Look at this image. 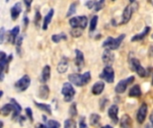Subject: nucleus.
<instances>
[{
  "label": "nucleus",
  "mask_w": 153,
  "mask_h": 128,
  "mask_svg": "<svg viewBox=\"0 0 153 128\" xmlns=\"http://www.w3.org/2000/svg\"><path fill=\"white\" fill-rule=\"evenodd\" d=\"M98 20H99L98 15H94L91 18V23H90V33H92V32H94L96 30L97 24H98Z\"/></svg>",
  "instance_id": "nucleus-29"
},
{
  "label": "nucleus",
  "mask_w": 153,
  "mask_h": 128,
  "mask_svg": "<svg viewBox=\"0 0 153 128\" xmlns=\"http://www.w3.org/2000/svg\"><path fill=\"white\" fill-rule=\"evenodd\" d=\"M49 96V88L48 86L44 85L41 86L39 89V97L43 99V100H47Z\"/></svg>",
  "instance_id": "nucleus-23"
},
{
  "label": "nucleus",
  "mask_w": 153,
  "mask_h": 128,
  "mask_svg": "<svg viewBox=\"0 0 153 128\" xmlns=\"http://www.w3.org/2000/svg\"><path fill=\"white\" fill-rule=\"evenodd\" d=\"M75 65L77 67V69L79 70H81L83 67H84V55L82 53V51H80L79 49L75 50Z\"/></svg>",
  "instance_id": "nucleus-13"
},
{
  "label": "nucleus",
  "mask_w": 153,
  "mask_h": 128,
  "mask_svg": "<svg viewBox=\"0 0 153 128\" xmlns=\"http://www.w3.org/2000/svg\"><path fill=\"white\" fill-rule=\"evenodd\" d=\"M150 121H151V123H152V127H153V111L152 112V114H151V117H150Z\"/></svg>",
  "instance_id": "nucleus-48"
},
{
  "label": "nucleus",
  "mask_w": 153,
  "mask_h": 128,
  "mask_svg": "<svg viewBox=\"0 0 153 128\" xmlns=\"http://www.w3.org/2000/svg\"><path fill=\"white\" fill-rule=\"evenodd\" d=\"M134 81V76H131V77L126 78V79L120 80L117 83V86L115 88L116 93L117 94H124L126 92V90L127 89L128 86L131 85Z\"/></svg>",
  "instance_id": "nucleus-7"
},
{
  "label": "nucleus",
  "mask_w": 153,
  "mask_h": 128,
  "mask_svg": "<svg viewBox=\"0 0 153 128\" xmlns=\"http://www.w3.org/2000/svg\"><path fill=\"white\" fill-rule=\"evenodd\" d=\"M151 31V27H146L145 29H143V30L139 33V34H136L134 35L133 37H132V41L134 42V41H140V40H143Z\"/></svg>",
  "instance_id": "nucleus-21"
},
{
  "label": "nucleus",
  "mask_w": 153,
  "mask_h": 128,
  "mask_svg": "<svg viewBox=\"0 0 153 128\" xmlns=\"http://www.w3.org/2000/svg\"><path fill=\"white\" fill-rule=\"evenodd\" d=\"M129 96L130 97H140L142 95V90L139 85H135L134 86L130 91H129Z\"/></svg>",
  "instance_id": "nucleus-25"
},
{
  "label": "nucleus",
  "mask_w": 153,
  "mask_h": 128,
  "mask_svg": "<svg viewBox=\"0 0 153 128\" xmlns=\"http://www.w3.org/2000/svg\"><path fill=\"white\" fill-rule=\"evenodd\" d=\"M36 128H48L47 126H44V125H42V124H38L37 125V127Z\"/></svg>",
  "instance_id": "nucleus-47"
},
{
  "label": "nucleus",
  "mask_w": 153,
  "mask_h": 128,
  "mask_svg": "<svg viewBox=\"0 0 153 128\" xmlns=\"http://www.w3.org/2000/svg\"><path fill=\"white\" fill-rule=\"evenodd\" d=\"M138 6H139V4H138L137 2H135V1H131L130 2V4L125 8L124 12H123L121 24H126L131 20L134 12L137 11Z\"/></svg>",
  "instance_id": "nucleus-3"
},
{
  "label": "nucleus",
  "mask_w": 153,
  "mask_h": 128,
  "mask_svg": "<svg viewBox=\"0 0 153 128\" xmlns=\"http://www.w3.org/2000/svg\"><path fill=\"white\" fill-rule=\"evenodd\" d=\"M22 40H23V37H18L17 40H16V47H17V52L18 53H20V47L22 45Z\"/></svg>",
  "instance_id": "nucleus-37"
},
{
  "label": "nucleus",
  "mask_w": 153,
  "mask_h": 128,
  "mask_svg": "<svg viewBox=\"0 0 153 128\" xmlns=\"http://www.w3.org/2000/svg\"><path fill=\"white\" fill-rule=\"evenodd\" d=\"M67 69H68V60L65 57H63L62 60L60 61V62L58 63L56 69H57L58 73L63 74L67 71Z\"/></svg>",
  "instance_id": "nucleus-19"
},
{
  "label": "nucleus",
  "mask_w": 153,
  "mask_h": 128,
  "mask_svg": "<svg viewBox=\"0 0 153 128\" xmlns=\"http://www.w3.org/2000/svg\"><path fill=\"white\" fill-rule=\"evenodd\" d=\"M101 128H113L111 126H109V125H107V126H104V127H102Z\"/></svg>",
  "instance_id": "nucleus-49"
},
{
  "label": "nucleus",
  "mask_w": 153,
  "mask_h": 128,
  "mask_svg": "<svg viewBox=\"0 0 153 128\" xmlns=\"http://www.w3.org/2000/svg\"><path fill=\"white\" fill-rule=\"evenodd\" d=\"M69 24L74 29H84L88 24V18L84 15L82 16H75L70 19Z\"/></svg>",
  "instance_id": "nucleus-4"
},
{
  "label": "nucleus",
  "mask_w": 153,
  "mask_h": 128,
  "mask_svg": "<svg viewBox=\"0 0 153 128\" xmlns=\"http://www.w3.org/2000/svg\"><path fill=\"white\" fill-rule=\"evenodd\" d=\"M100 78L105 80L107 83H113L115 80V71L111 66H106L101 74H100Z\"/></svg>",
  "instance_id": "nucleus-6"
},
{
  "label": "nucleus",
  "mask_w": 153,
  "mask_h": 128,
  "mask_svg": "<svg viewBox=\"0 0 153 128\" xmlns=\"http://www.w3.org/2000/svg\"><path fill=\"white\" fill-rule=\"evenodd\" d=\"M120 127L121 128H131L132 127V118L129 115L125 114L121 118L120 120Z\"/></svg>",
  "instance_id": "nucleus-20"
},
{
  "label": "nucleus",
  "mask_w": 153,
  "mask_h": 128,
  "mask_svg": "<svg viewBox=\"0 0 153 128\" xmlns=\"http://www.w3.org/2000/svg\"><path fill=\"white\" fill-rule=\"evenodd\" d=\"M4 34H5V29L4 27H1V29H0V44H4Z\"/></svg>",
  "instance_id": "nucleus-40"
},
{
  "label": "nucleus",
  "mask_w": 153,
  "mask_h": 128,
  "mask_svg": "<svg viewBox=\"0 0 153 128\" xmlns=\"http://www.w3.org/2000/svg\"><path fill=\"white\" fill-rule=\"evenodd\" d=\"M25 112H26L27 117L29 118L30 121V122H33V116H32L31 109H30V108H26V109H25Z\"/></svg>",
  "instance_id": "nucleus-39"
},
{
  "label": "nucleus",
  "mask_w": 153,
  "mask_h": 128,
  "mask_svg": "<svg viewBox=\"0 0 153 128\" xmlns=\"http://www.w3.org/2000/svg\"><path fill=\"white\" fill-rule=\"evenodd\" d=\"M0 123H1V128H3V127H4V123H3V121H0Z\"/></svg>",
  "instance_id": "nucleus-50"
},
{
  "label": "nucleus",
  "mask_w": 153,
  "mask_h": 128,
  "mask_svg": "<svg viewBox=\"0 0 153 128\" xmlns=\"http://www.w3.org/2000/svg\"><path fill=\"white\" fill-rule=\"evenodd\" d=\"M30 85V78L28 75L22 76L14 85L15 89L18 92H23L28 89V87Z\"/></svg>",
  "instance_id": "nucleus-9"
},
{
  "label": "nucleus",
  "mask_w": 153,
  "mask_h": 128,
  "mask_svg": "<svg viewBox=\"0 0 153 128\" xmlns=\"http://www.w3.org/2000/svg\"><path fill=\"white\" fill-rule=\"evenodd\" d=\"M77 4H78L77 2H74V3H72V4H71V5H70V7H69V10H68V12H67L66 17H70V16H72L73 14L75 13L76 9H77Z\"/></svg>",
  "instance_id": "nucleus-31"
},
{
  "label": "nucleus",
  "mask_w": 153,
  "mask_h": 128,
  "mask_svg": "<svg viewBox=\"0 0 153 128\" xmlns=\"http://www.w3.org/2000/svg\"><path fill=\"white\" fill-rule=\"evenodd\" d=\"M95 3H96V2H94V1H87V2H85L84 4H85L89 9H92V8H94Z\"/></svg>",
  "instance_id": "nucleus-42"
},
{
  "label": "nucleus",
  "mask_w": 153,
  "mask_h": 128,
  "mask_svg": "<svg viewBox=\"0 0 153 128\" xmlns=\"http://www.w3.org/2000/svg\"><path fill=\"white\" fill-rule=\"evenodd\" d=\"M130 66H131V69L134 71H135L141 78L146 77V69L141 65V62L138 59L132 58L130 60Z\"/></svg>",
  "instance_id": "nucleus-8"
},
{
  "label": "nucleus",
  "mask_w": 153,
  "mask_h": 128,
  "mask_svg": "<svg viewBox=\"0 0 153 128\" xmlns=\"http://www.w3.org/2000/svg\"><path fill=\"white\" fill-rule=\"evenodd\" d=\"M40 20H41L40 12H39V11H37V12H36V13H35V18H34V21H35V24H36L37 26L39 25V23Z\"/></svg>",
  "instance_id": "nucleus-41"
},
{
  "label": "nucleus",
  "mask_w": 153,
  "mask_h": 128,
  "mask_svg": "<svg viewBox=\"0 0 153 128\" xmlns=\"http://www.w3.org/2000/svg\"><path fill=\"white\" fill-rule=\"evenodd\" d=\"M104 88H105V84H104L103 81L100 80V81L96 82V83L93 85V86H92V88H91V92H92V94H95V95H100V94L103 92Z\"/></svg>",
  "instance_id": "nucleus-18"
},
{
  "label": "nucleus",
  "mask_w": 153,
  "mask_h": 128,
  "mask_svg": "<svg viewBox=\"0 0 153 128\" xmlns=\"http://www.w3.org/2000/svg\"><path fill=\"white\" fill-rule=\"evenodd\" d=\"M149 53H150L151 56H152L153 57V45H152L150 46V48H149Z\"/></svg>",
  "instance_id": "nucleus-46"
},
{
  "label": "nucleus",
  "mask_w": 153,
  "mask_h": 128,
  "mask_svg": "<svg viewBox=\"0 0 153 128\" xmlns=\"http://www.w3.org/2000/svg\"><path fill=\"white\" fill-rule=\"evenodd\" d=\"M10 103H12L13 105V107H14V110H13V117H12V118L13 119V120H16V119H18L19 118H20V114H21V112H22V107H21V105L15 101V99H11V102Z\"/></svg>",
  "instance_id": "nucleus-17"
},
{
  "label": "nucleus",
  "mask_w": 153,
  "mask_h": 128,
  "mask_svg": "<svg viewBox=\"0 0 153 128\" xmlns=\"http://www.w3.org/2000/svg\"><path fill=\"white\" fill-rule=\"evenodd\" d=\"M2 96H3V91L0 92V97H2Z\"/></svg>",
  "instance_id": "nucleus-51"
},
{
  "label": "nucleus",
  "mask_w": 153,
  "mask_h": 128,
  "mask_svg": "<svg viewBox=\"0 0 153 128\" xmlns=\"http://www.w3.org/2000/svg\"><path fill=\"white\" fill-rule=\"evenodd\" d=\"M107 103H108V99H106V98L101 99L100 102V109L101 110H103Z\"/></svg>",
  "instance_id": "nucleus-38"
},
{
  "label": "nucleus",
  "mask_w": 153,
  "mask_h": 128,
  "mask_svg": "<svg viewBox=\"0 0 153 128\" xmlns=\"http://www.w3.org/2000/svg\"><path fill=\"white\" fill-rule=\"evenodd\" d=\"M14 110V107L12 103H8V104H4L2 108H1V113L3 116H7L10 114V112H13Z\"/></svg>",
  "instance_id": "nucleus-27"
},
{
  "label": "nucleus",
  "mask_w": 153,
  "mask_h": 128,
  "mask_svg": "<svg viewBox=\"0 0 153 128\" xmlns=\"http://www.w3.org/2000/svg\"><path fill=\"white\" fill-rule=\"evenodd\" d=\"M125 37H126V34H122V35H120L117 38H113L111 37H108L103 42V45H103L104 48L108 49V50H111V51L112 50H117L120 46V45H121L122 41L125 39Z\"/></svg>",
  "instance_id": "nucleus-2"
},
{
  "label": "nucleus",
  "mask_w": 153,
  "mask_h": 128,
  "mask_svg": "<svg viewBox=\"0 0 153 128\" xmlns=\"http://www.w3.org/2000/svg\"><path fill=\"white\" fill-rule=\"evenodd\" d=\"M152 86H153V77H152Z\"/></svg>",
  "instance_id": "nucleus-52"
},
{
  "label": "nucleus",
  "mask_w": 153,
  "mask_h": 128,
  "mask_svg": "<svg viewBox=\"0 0 153 128\" xmlns=\"http://www.w3.org/2000/svg\"><path fill=\"white\" fill-rule=\"evenodd\" d=\"M79 128H88L87 124L85 123L84 121V118H81V120H80V125H79Z\"/></svg>",
  "instance_id": "nucleus-43"
},
{
  "label": "nucleus",
  "mask_w": 153,
  "mask_h": 128,
  "mask_svg": "<svg viewBox=\"0 0 153 128\" xmlns=\"http://www.w3.org/2000/svg\"><path fill=\"white\" fill-rule=\"evenodd\" d=\"M67 37L65 33H60V34H55L52 36V41L55 43H59L61 40H66Z\"/></svg>",
  "instance_id": "nucleus-30"
},
{
  "label": "nucleus",
  "mask_w": 153,
  "mask_h": 128,
  "mask_svg": "<svg viewBox=\"0 0 153 128\" xmlns=\"http://www.w3.org/2000/svg\"><path fill=\"white\" fill-rule=\"evenodd\" d=\"M69 114L71 117H76L78 112H77V108H76V103H73L69 109Z\"/></svg>",
  "instance_id": "nucleus-33"
},
{
  "label": "nucleus",
  "mask_w": 153,
  "mask_h": 128,
  "mask_svg": "<svg viewBox=\"0 0 153 128\" xmlns=\"http://www.w3.org/2000/svg\"><path fill=\"white\" fill-rule=\"evenodd\" d=\"M100 116L97 113H92L90 117V124L92 127H99L100 124Z\"/></svg>",
  "instance_id": "nucleus-26"
},
{
  "label": "nucleus",
  "mask_w": 153,
  "mask_h": 128,
  "mask_svg": "<svg viewBox=\"0 0 153 128\" xmlns=\"http://www.w3.org/2000/svg\"><path fill=\"white\" fill-rule=\"evenodd\" d=\"M70 33L74 37H79L82 34V29H74L71 30Z\"/></svg>",
  "instance_id": "nucleus-35"
},
{
  "label": "nucleus",
  "mask_w": 153,
  "mask_h": 128,
  "mask_svg": "<svg viewBox=\"0 0 153 128\" xmlns=\"http://www.w3.org/2000/svg\"><path fill=\"white\" fill-rule=\"evenodd\" d=\"M65 128H76V123L73 119H66L65 121Z\"/></svg>",
  "instance_id": "nucleus-34"
},
{
  "label": "nucleus",
  "mask_w": 153,
  "mask_h": 128,
  "mask_svg": "<svg viewBox=\"0 0 153 128\" xmlns=\"http://www.w3.org/2000/svg\"><path fill=\"white\" fill-rule=\"evenodd\" d=\"M23 21H24L25 27H27V25L29 24V19H28V17L26 15H24V17H23Z\"/></svg>",
  "instance_id": "nucleus-45"
},
{
  "label": "nucleus",
  "mask_w": 153,
  "mask_h": 128,
  "mask_svg": "<svg viewBox=\"0 0 153 128\" xmlns=\"http://www.w3.org/2000/svg\"><path fill=\"white\" fill-rule=\"evenodd\" d=\"M46 122H47V127L48 128H60V123L56 120L49 119L47 120Z\"/></svg>",
  "instance_id": "nucleus-32"
},
{
  "label": "nucleus",
  "mask_w": 153,
  "mask_h": 128,
  "mask_svg": "<svg viewBox=\"0 0 153 128\" xmlns=\"http://www.w3.org/2000/svg\"><path fill=\"white\" fill-rule=\"evenodd\" d=\"M19 31H20V27L19 26H15L14 28H13L12 30L8 31L6 33V36H7V40L12 44V45H14L16 44V40H17V35L19 34Z\"/></svg>",
  "instance_id": "nucleus-12"
},
{
  "label": "nucleus",
  "mask_w": 153,
  "mask_h": 128,
  "mask_svg": "<svg viewBox=\"0 0 153 128\" xmlns=\"http://www.w3.org/2000/svg\"><path fill=\"white\" fill-rule=\"evenodd\" d=\"M104 4H105V1H103V0L98 1V2L95 3V5H94V8H93V9H94L96 12L100 11V10L104 7Z\"/></svg>",
  "instance_id": "nucleus-36"
},
{
  "label": "nucleus",
  "mask_w": 153,
  "mask_h": 128,
  "mask_svg": "<svg viewBox=\"0 0 153 128\" xmlns=\"http://www.w3.org/2000/svg\"><path fill=\"white\" fill-rule=\"evenodd\" d=\"M23 3L26 4V7H27V12H28V11H30V4H31V3H32V2H31V1H29V2H28V1H24Z\"/></svg>",
  "instance_id": "nucleus-44"
},
{
  "label": "nucleus",
  "mask_w": 153,
  "mask_h": 128,
  "mask_svg": "<svg viewBox=\"0 0 153 128\" xmlns=\"http://www.w3.org/2000/svg\"><path fill=\"white\" fill-rule=\"evenodd\" d=\"M13 54H10L8 57L4 52L0 53V66H1V73H4V70L6 67V65L9 63V61L12 60Z\"/></svg>",
  "instance_id": "nucleus-16"
},
{
  "label": "nucleus",
  "mask_w": 153,
  "mask_h": 128,
  "mask_svg": "<svg viewBox=\"0 0 153 128\" xmlns=\"http://www.w3.org/2000/svg\"><path fill=\"white\" fill-rule=\"evenodd\" d=\"M50 67L48 65H46L43 69H42V73H41V82L42 83H46L48 81V79L50 78Z\"/></svg>",
  "instance_id": "nucleus-24"
},
{
  "label": "nucleus",
  "mask_w": 153,
  "mask_h": 128,
  "mask_svg": "<svg viewBox=\"0 0 153 128\" xmlns=\"http://www.w3.org/2000/svg\"><path fill=\"white\" fill-rule=\"evenodd\" d=\"M61 93L64 96V101L66 102H72V100L74 99V97L75 95V90L71 83H65L63 85Z\"/></svg>",
  "instance_id": "nucleus-5"
},
{
  "label": "nucleus",
  "mask_w": 153,
  "mask_h": 128,
  "mask_svg": "<svg viewBox=\"0 0 153 128\" xmlns=\"http://www.w3.org/2000/svg\"><path fill=\"white\" fill-rule=\"evenodd\" d=\"M102 61L105 63L106 66H111L114 63L115 61V55L112 53L111 50L106 49L102 54Z\"/></svg>",
  "instance_id": "nucleus-10"
},
{
  "label": "nucleus",
  "mask_w": 153,
  "mask_h": 128,
  "mask_svg": "<svg viewBox=\"0 0 153 128\" xmlns=\"http://www.w3.org/2000/svg\"><path fill=\"white\" fill-rule=\"evenodd\" d=\"M108 114L114 124L118 123V107H117V105L110 106L108 110Z\"/></svg>",
  "instance_id": "nucleus-14"
},
{
  "label": "nucleus",
  "mask_w": 153,
  "mask_h": 128,
  "mask_svg": "<svg viewBox=\"0 0 153 128\" xmlns=\"http://www.w3.org/2000/svg\"><path fill=\"white\" fill-rule=\"evenodd\" d=\"M34 104H35L39 110H41L47 112L48 114H49V115L52 114V110H51V106H50V105L45 104V103H39V102H34Z\"/></svg>",
  "instance_id": "nucleus-28"
},
{
  "label": "nucleus",
  "mask_w": 153,
  "mask_h": 128,
  "mask_svg": "<svg viewBox=\"0 0 153 128\" xmlns=\"http://www.w3.org/2000/svg\"><path fill=\"white\" fill-rule=\"evenodd\" d=\"M68 79L71 82L72 85H74L78 87H82L88 83H90L91 79V72L86 71L83 74H78V73H73L68 76Z\"/></svg>",
  "instance_id": "nucleus-1"
},
{
  "label": "nucleus",
  "mask_w": 153,
  "mask_h": 128,
  "mask_svg": "<svg viewBox=\"0 0 153 128\" xmlns=\"http://www.w3.org/2000/svg\"><path fill=\"white\" fill-rule=\"evenodd\" d=\"M54 15V9H50L48 12V14L45 16L44 20H43V24H42V29L43 30H47L48 29V27L52 20V17Z\"/></svg>",
  "instance_id": "nucleus-22"
},
{
  "label": "nucleus",
  "mask_w": 153,
  "mask_h": 128,
  "mask_svg": "<svg viewBox=\"0 0 153 128\" xmlns=\"http://www.w3.org/2000/svg\"><path fill=\"white\" fill-rule=\"evenodd\" d=\"M147 113H148V106L145 102H143L137 113V121L140 124H143L145 121V118L147 117Z\"/></svg>",
  "instance_id": "nucleus-11"
},
{
  "label": "nucleus",
  "mask_w": 153,
  "mask_h": 128,
  "mask_svg": "<svg viewBox=\"0 0 153 128\" xmlns=\"http://www.w3.org/2000/svg\"><path fill=\"white\" fill-rule=\"evenodd\" d=\"M11 18L13 20H17V18L19 17V15L22 12V3L18 2L16 4H14L12 8H11Z\"/></svg>",
  "instance_id": "nucleus-15"
}]
</instances>
